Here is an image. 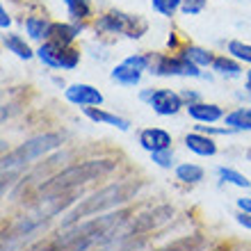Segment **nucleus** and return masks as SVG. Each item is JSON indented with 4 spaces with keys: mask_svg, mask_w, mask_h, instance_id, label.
I'll use <instances>...</instances> for the list:
<instances>
[{
    "mask_svg": "<svg viewBox=\"0 0 251 251\" xmlns=\"http://www.w3.org/2000/svg\"><path fill=\"white\" fill-rule=\"evenodd\" d=\"M128 212H110V215H99L89 222H78V224L64 228L55 245L48 251H87L99 242H112L117 235V228L126 224Z\"/></svg>",
    "mask_w": 251,
    "mask_h": 251,
    "instance_id": "1",
    "label": "nucleus"
},
{
    "mask_svg": "<svg viewBox=\"0 0 251 251\" xmlns=\"http://www.w3.org/2000/svg\"><path fill=\"white\" fill-rule=\"evenodd\" d=\"M139 187H142V180H119V183H112V185L103 187V190H99L96 194L87 197L82 203L75 205L64 217L62 228H69V226L78 224V222H82V219L89 217V215H99V212L112 210L117 205L130 201V199H135Z\"/></svg>",
    "mask_w": 251,
    "mask_h": 251,
    "instance_id": "2",
    "label": "nucleus"
},
{
    "mask_svg": "<svg viewBox=\"0 0 251 251\" xmlns=\"http://www.w3.org/2000/svg\"><path fill=\"white\" fill-rule=\"evenodd\" d=\"M117 160L112 158H96V160H85V162H75V165L62 169L60 174H55L53 178L41 185L44 194H55V192H75L80 185H87L96 178H103L110 172H114Z\"/></svg>",
    "mask_w": 251,
    "mask_h": 251,
    "instance_id": "3",
    "label": "nucleus"
},
{
    "mask_svg": "<svg viewBox=\"0 0 251 251\" xmlns=\"http://www.w3.org/2000/svg\"><path fill=\"white\" fill-rule=\"evenodd\" d=\"M62 142H64V137L57 132H44V135H34V137L25 139L14 151L2 155V172H12V169H19V167H25L34 160L44 158L50 151L60 149Z\"/></svg>",
    "mask_w": 251,
    "mask_h": 251,
    "instance_id": "4",
    "label": "nucleus"
},
{
    "mask_svg": "<svg viewBox=\"0 0 251 251\" xmlns=\"http://www.w3.org/2000/svg\"><path fill=\"white\" fill-rule=\"evenodd\" d=\"M146 27L149 25H146L144 19L119 12V9H112V12L103 14V16L96 21V30L110 32V34H124L128 39H139V37L146 32Z\"/></svg>",
    "mask_w": 251,
    "mask_h": 251,
    "instance_id": "5",
    "label": "nucleus"
},
{
    "mask_svg": "<svg viewBox=\"0 0 251 251\" xmlns=\"http://www.w3.org/2000/svg\"><path fill=\"white\" fill-rule=\"evenodd\" d=\"M201 66L190 62L185 55H158L155 62L151 57V73L160 75V78H172V75H180V78H201L203 73L199 71Z\"/></svg>",
    "mask_w": 251,
    "mask_h": 251,
    "instance_id": "6",
    "label": "nucleus"
},
{
    "mask_svg": "<svg viewBox=\"0 0 251 251\" xmlns=\"http://www.w3.org/2000/svg\"><path fill=\"white\" fill-rule=\"evenodd\" d=\"M149 69H151V55H130L114 66L110 78L121 87H135L142 80V73Z\"/></svg>",
    "mask_w": 251,
    "mask_h": 251,
    "instance_id": "7",
    "label": "nucleus"
},
{
    "mask_svg": "<svg viewBox=\"0 0 251 251\" xmlns=\"http://www.w3.org/2000/svg\"><path fill=\"white\" fill-rule=\"evenodd\" d=\"M139 99L146 100L158 117H174L180 112V107H185L183 96L176 94L174 89H146L139 94Z\"/></svg>",
    "mask_w": 251,
    "mask_h": 251,
    "instance_id": "8",
    "label": "nucleus"
},
{
    "mask_svg": "<svg viewBox=\"0 0 251 251\" xmlns=\"http://www.w3.org/2000/svg\"><path fill=\"white\" fill-rule=\"evenodd\" d=\"M174 215H176L174 205H155L151 210H144L142 215L135 217V222L130 224V228H128V233H126L124 238H135V235H142V233L155 231L162 224L172 222Z\"/></svg>",
    "mask_w": 251,
    "mask_h": 251,
    "instance_id": "9",
    "label": "nucleus"
},
{
    "mask_svg": "<svg viewBox=\"0 0 251 251\" xmlns=\"http://www.w3.org/2000/svg\"><path fill=\"white\" fill-rule=\"evenodd\" d=\"M64 99L73 105L80 107H99L103 105V94L92 85H85V82H75V85H69L64 89Z\"/></svg>",
    "mask_w": 251,
    "mask_h": 251,
    "instance_id": "10",
    "label": "nucleus"
},
{
    "mask_svg": "<svg viewBox=\"0 0 251 251\" xmlns=\"http://www.w3.org/2000/svg\"><path fill=\"white\" fill-rule=\"evenodd\" d=\"M139 144L149 153H158L172 149V135L162 128H144L139 132Z\"/></svg>",
    "mask_w": 251,
    "mask_h": 251,
    "instance_id": "11",
    "label": "nucleus"
},
{
    "mask_svg": "<svg viewBox=\"0 0 251 251\" xmlns=\"http://www.w3.org/2000/svg\"><path fill=\"white\" fill-rule=\"evenodd\" d=\"M80 30H82L80 25H69V23H50L46 39L53 41V44H57V46H62V48H71V44L75 41V37L80 34Z\"/></svg>",
    "mask_w": 251,
    "mask_h": 251,
    "instance_id": "12",
    "label": "nucleus"
},
{
    "mask_svg": "<svg viewBox=\"0 0 251 251\" xmlns=\"http://www.w3.org/2000/svg\"><path fill=\"white\" fill-rule=\"evenodd\" d=\"M187 114H190L194 121L199 124H215V121L224 119V110L217 105V103H194V105H187L185 107Z\"/></svg>",
    "mask_w": 251,
    "mask_h": 251,
    "instance_id": "13",
    "label": "nucleus"
},
{
    "mask_svg": "<svg viewBox=\"0 0 251 251\" xmlns=\"http://www.w3.org/2000/svg\"><path fill=\"white\" fill-rule=\"evenodd\" d=\"M185 146L190 149L192 153H197V155H203V158H212L215 153H217V144H215V139L203 135V132H187L185 135Z\"/></svg>",
    "mask_w": 251,
    "mask_h": 251,
    "instance_id": "14",
    "label": "nucleus"
},
{
    "mask_svg": "<svg viewBox=\"0 0 251 251\" xmlns=\"http://www.w3.org/2000/svg\"><path fill=\"white\" fill-rule=\"evenodd\" d=\"M82 112H85V117H89L92 121H96V124L114 126V128H119V130H128V128H130V121L128 119L119 117V114L105 112V110H100V107H82Z\"/></svg>",
    "mask_w": 251,
    "mask_h": 251,
    "instance_id": "15",
    "label": "nucleus"
},
{
    "mask_svg": "<svg viewBox=\"0 0 251 251\" xmlns=\"http://www.w3.org/2000/svg\"><path fill=\"white\" fill-rule=\"evenodd\" d=\"M66 48L57 46L53 41H44L39 48H37V57L41 60V64H46L48 69H62V57H64Z\"/></svg>",
    "mask_w": 251,
    "mask_h": 251,
    "instance_id": "16",
    "label": "nucleus"
},
{
    "mask_svg": "<svg viewBox=\"0 0 251 251\" xmlns=\"http://www.w3.org/2000/svg\"><path fill=\"white\" fill-rule=\"evenodd\" d=\"M2 44H5V48L9 50V53H14L19 60H32L37 53H32V48L27 46L25 39H21L19 34H5L2 37Z\"/></svg>",
    "mask_w": 251,
    "mask_h": 251,
    "instance_id": "17",
    "label": "nucleus"
},
{
    "mask_svg": "<svg viewBox=\"0 0 251 251\" xmlns=\"http://www.w3.org/2000/svg\"><path fill=\"white\" fill-rule=\"evenodd\" d=\"M203 176L205 172L199 165H194V162H183V165L176 167V178L180 183H185V185H197V183L203 180Z\"/></svg>",
    "mask_w": 251,
    "mask_h": 251,
    "instance_id": "18",
    "label": "nucleus"
},
{
    "mask_svg": "<svg viewBox=\"0 0 251 251\" xmlns=\"http://www.w3.org/2000/svg\"><path fill=\"white\" fill-rule=\"evenodd\" d=\"M224 124L231 130H251V107H238L224 117Z\"/></svg>",
    "mask_w": 251,
    "mask_h": 251,
    "instance_id": "19",
    "label": "nucleus"
},
{
    "mask_svg": "<svg viewBox=\"0 0 251 251\" xmlns=\"http://www.w3.org/2000/svg\"><path fill=\"white\" fill-rule=\"evenodd\" d=\"M212 71L219 73V75H226V78H238L240 73H242V66H240L238 60H233L231 55L226 57V55H219L215 57L212 62Z\"/></svg>",
    "mask_w": 251,
    "mask_h": 251,
    "instance_id": "20",
    "label": "nucleus"
},
{
    "mask_svg": "<svg viewBox=\"0 0 251 251\" xmlns=\"http://www.w3.org/2000/svg\"><path fill=\"white\" fill-rule=\"evenodd\" d=\"M203 249H205V240L201 235H185V238L176 240V242L162 247L158 251H203Z\"/></svg>",
    "mask_w": 251,
    "mask_h": 251,
    "instance_id": "21",
    "label": "nucleus"
},
{
    "mask_svg": "<svg viewBox=\"0 0 251 251\" xmlns=\"http://www.w3.org/2000/svg\"><path fill=\"white\" fill-rule=\"evenodd\" d=\"M180 55H185L190 62H194L197 66H212V62H215V55L210 53V50H205V48L201 46H185L183 48V53Z\"/></svg>",
    "mask_w": 251,
    "mask_h": 251,
    "instance_id": "22",
    "label": "nucleus"
},
{
    "mask_svg": "<svg viewBox=\"0 0 251 251\" xmlns=\"http://www.w3.org/2000/svg\"><path fill=\"white\" fill-rule=\"evenodd\" d=\"M48 27H50V23L44 16H30V19H25V30L30 34V39H37V41L46 39Z\"/></svg>",
    "mask_w": 251,
    "mask_h": 251,
    "instance_id": "23",
    "label": "nucleus"
},
{
    "mask_svg": "<svg viewBox=\"0 0 251 251\" xmlns=\"http://www.w3.org/2000/svg\"><path fill=\"white\" fill-rule=\"evenodd\" d=\"M219 178L224 180V183H231V185H235V187H245V190L251 187V180L247 178L245 174H240L238 169H231V167H219Z\"/></svg>",
    "mask_w": 251,
    "mask_h": 251,
    "instance_id": "24",
    "label": "nucleus"
},
{
    "mask_svg": "<svg viewBox=\"0 0 251 251\" xmlns=\"http://www.w3.org/2000/svg\"><path fill=\"white\" fill-rule=\"evenodd\" d=\"M228 55L233 60L251 64V44H245V41H238V39L228 41Z\"/></svg>",
    "mask_w": 251,
    "mask_h": 251,
    "instance_id": "25",
    "label": "nucleus"
},
{
    "mask_svg": "<svg viewBox=\"0 0 251 251\" xmlns=\"http://www.w3.org/2000/svg\"><path fill=\"white\" fill-rule=\"evenodd\" d=\"M73 21H85L89 16V0H64Z\"/></svg>",
    "mask_w": 251,
    "mask_h": 251,
    "instance_id": "26",
    "label": "nucleus"
},
{
    "mask_svg": "<svg viewBox=\"0 0 251 251\" xmlns=\"http://www.w3.org/2000/svg\"><path fill=\"white\" fill-rule=\"evenodd\" d=\"M183 0H151L153 12L162 14V16H174V14L180 9Z\"/></svg>",
    "mask_w": 251,
    "mask_h": 251,
    "instance_id": "27",
    "label": "nucleus"
},
{
    "mask_svg": "<svg viewBox=\"0 0 251 251\" xmlns=\"http://www.w3.org/2000/svg\"><path fill=\"white\" fill-rule=\"evenodd\" d=\"M151 160L158 167H162V169H172V167H174V151H172V149H167V151L151 153Z\"/></svg>",
    "mask_w": 251,
    "mask_h": 251,
    "instance_id": "28",
    "label": "nucleus"
},
{
    "mask_svg": "<svg viewBox=\"0 0 251 251\" xmlns=\"http://www.w3.org/2000/svg\"><path fill=\"white\" fill-rule=\"evenodd\" d=\"M80 62V53L75 48H66L64 57H62V69H75Z\"/></svg>",
    "mask_w": 251,
    "mask_h": 251,
    "instance_id": "29",
    "label": "nucleus"
},
{
    "mask_svg": "<svg viewBox=\"0 0 251 251\" xmlns=\"http://www.w3.org/2000/svg\"><path fill=\"white\" fill-rule=\"evenodd\" d=\"M205 2H208V0H183L180 9L185 14H201L205 9Z\"/></svg>",
    "mask_w": 251,
    "mask_h": 251,
    "instance_id": "30",
    "label": "nucleus"
},
{
    "mask_svg": "<svg viewBox=\"0 0 251 251\" xmlns=\"http://www.w3.org/2000/svg\"><path fill=\"white\" fill-rule=\"evenodd\" d=\"M180 96H183V103H185V107L187 105H194V103H201V96H199L197 92H190V89H187V92H183Z\"/></svg>",
    "mask_w": 251,
    "mask_h": 251,
    "instance_id": "31",
    "label": "nucleus"
},
{
    "mask_svg": "<svg viewBox=\"0 0 251 251\" xmlns=\"http://www.w3.org/2000/svg\"><path fill=\"white\" fill-rule=\"evenodd\" d=\"M235 222H238L240 226H245V228H249V231H251V215H249V212L240 210L238 215H235Z\"/></svg>",
    "mask_w": 251,
    "mask_h": 251,
    "instance_id": "32",
    "label": "nucleus"
},
{
    "mask_svg": "<svg viewBox=\"0 0 251 251\" xmlns=\"http://www.w3.org/2000/svg\"><path fill=\"white\" fill-rule=\"evenodd\" d=\"M9 23H12V19H9L7 9H5V7H0V27H2V30H7V27H9Z\"/></svg>",
    "mask_w": 251,
    "mask_h": 251,
    "instance_id": "33",
    "label": "nucleus"
},
{
    "mask_svg": "<svg viewBox=\"0 0 251 251\" xmlns=\"http://www.w3.org/2000/svg\"><path fill=\"white\" fill-rule=\"evenodd\" d=\"M238 208H240L242 212H249V215H251V197L238 199Z\"/></svg>",
    "mask_w": 251,
    "mask_h": 251,
    "instance_id": "34",
    "label": "nucleus"
},
{
    "mask_svg": "<svg viewBox=\"0 0 251 251\" xmlns=\"http://www.w3.org/2000/svg\"><path fill=\"white\" fill-rule=\"evenodd\" d=\"M247 92L251 96V71H247Z\"/></svg>",
    "mask_w": 251,
    "mask_h": 251,
    "instance_id": "35",
    "label": "nucleus"
}]
</instances>
